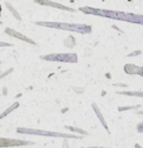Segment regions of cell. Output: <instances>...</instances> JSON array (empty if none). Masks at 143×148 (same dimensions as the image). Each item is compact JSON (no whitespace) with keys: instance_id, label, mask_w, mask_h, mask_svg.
<instances>
[{"instance_id":"obj_12","label":"cell","mask_w":143,"mask_h":148,"mask_svg":"<svg viewBox=\"0 0 143 148\" xmlns=\"http://www.w3.org/2000/svg\"><path fill=\"white\" fill-rule=\"evenodd\" d=\"M137 108H140V105H134V106H119L118 110L119 111H127V110H135Z\"/></svg>"},{"instance_id":"obj_6","label":"cell","mask_w":143,"mask_h":148,"mask_svg":"<svg viewBox=\"0 0 143 148\" xmlns=\"http://www.w3.org/2000/svg\"><path fill=\"white\" fill-rule=\"evenodd\" d=\"M5 32H6L7 35H9V36H13V37L18 38V39H21V40H24V42H27V43H29V44L36 45V42H33V40L30 39L29 37H27V36L20 34L18 31H16V30H14V29H12V28H6V29H5Z\"/></svg>"},{"instance_id":"obj_4","label":"cell","mask_w":143,"mask_h":148,"mask_svg":"<svg viewBox=\"0 0 143 148\" xmlns=\"http://www.w3.org/2000/svg\"><path fill=\"white\" fill-rule=\"evenodd\" d=\"M40 58L48 61H61V62H72V64H76L78 60L76 53H53V54L42 56Z\"/></svg>"},{"instance_id":"obj_9","label":"cell","mask_w":143,"mask_h":148,"mask_svg":"<svg viewBox=\"0 0 143 148\" xmlns=\"http://www.w3.org/2000/svg\"><path fill=\"white\" fill-rule=\"evenodd\" d=\"M5 5H6L7 9H8V10H10V13H12V14H13V15L18 20V21H21V20H22V18H21V15H20V14H18V12H17L13 6H12V3H9V2H5Z\"/></svg>"},{"instance_id":"obj_10","label":"cell","mask_w":143,"mask_h":148,"mask_svg":"<svg viewBox=\"0 0 143 148\" xmlns=\"http://www.w3.org/2000/svg\"><path fill=\"white\" fill-rule=\"evenodd\" d=\"M120 95L126 96H136V97H143V91H118Z\"/></svg>"},{"instance_id":"obj_8","label":"cell","mask_w":143,"mask_h":148,"mask_svg":"<svg viewBox=\"0 0 143 148\" xmlns=\"http://www.w3.org/2000/svg\"><path fill=\"white\" fill-rule=\"evenodd\" d=\"M92 109H93V111H95V113L97 114V117H98V119H99V121L101 123V125L104 126V128L107 131V133H110V130H108V126H107V124H106V121H105V118H104V116L101 114V112H100V110H99V108L96 105V103H92Z\"/></svg>"},{"instance_id":"obj_11","label":"cell","mask_w":143,"mask_h":148,"mask_svg":"<svg viewBox=\"0 0 143 148\" xmlns=\"http://www.w3.org/2000/svg\"><path fill=\"white\" fill-rule=\"evenodd\" d=\"M66 128H67V130H70V131H73V132H77V133H80V134H82V135H88V132H86V131H84V130H81V128H77V127L66 126Z\"/></svg>"},{"instance_id":"obj_5","label":"cell","mask_w":143,"mask_h":148,"mask_svg":"<svg viewBox=\"0 0 143 148\" xmlns=\"http://www.w3.org/2000/svg\"><path fill=\"white\" fill-rule=\"evenodd\" d=\"M33 2H36L37 5H40V6H47V7H52V8H57V9H61V10L72 12V13L76 12V9H74L72 7H68V6H65L62 3L51 1V0H33Z\"/></svg>"},{"instance_id":"obj_2","label":"cell","mask_w":143,"mask_h":148,"mask_svg":"<svg viewBox=\"0 0 143 148\" xmlns=\"http://www.w3.org/2000/svg\"><path fill=\"white\" fill-rule=\"evenodd\" d=\"M37 25L53 28V29H60V30H67L73 32H80V34H90L92 28L89 24L84 23H67V22H46V21H37L35 22Z\"/></svg>"},{"instance_id":"obj_7","label":"cell","mask_w":143,"mask_h":148,"mask_svg":"<svg viewBox=\"0 0 143 148\" xmlns=\"http://www.w3.org/2000/svg\"><path fill=\"white\" fill-rule=\"evenodd\" d=\"M123 71H125L127 74H129V75H133V74L143 75V67L136 66V65H133V64H127V65H125Z\"/></svg>"},{"instance_id":"obj_17","label":"cell","mask_w":143,"mask_h":148,"mask_svg":"<svg viewBox=\"0 0 143 148\" xmlns=\"http://www.w3.org/2000/svg\"><path fill=\"white\" fill-rule=\"evenodd\" d=\"M136 113H137V114H143V110H142V111H136Z\"/></svg>"},{"instance_id":"obj_15","label":"cell","mask_w":143,"mask_h":148,"mask_svg":"<svg viewBox=\"0 0 143 148\" xmlns=\"http://www.w3.org/2000/svg\"><path fill=\"white\" fill-rule=\"evenodd\" d=\"M0 46H12V44H9V43H5V42H0Z\"/></svg>"},{"instance_id":"obj_3","label":"cell","mask_w":143,"mask_h":148,"mask_svg":"<svg viewBox=\"0 0 143 148\" xmlns=\"http://www.w3.org/2000/svg\"><path fill=\"white\" fill-rule=\"evenodd\" d=\"M17 132L25 133V134H40L46 136H55V138H63V139H82V135L75 134H67V133H58V132H48V131H40V130H31V128H17Z\"/></svg>"},{"instance_id":"obj_13","label":"cell","mask_w":143,"mask_h":148,"mask_svg":"<svg viewBox=\"0 0 143 148\" xmlns=\"http://www.w3.org/2000/svg\"><path fill=\"white\" fill-rule=\"evenodd\" d=\"M136 130H137L140 133H143V121L137 124V126H136Z\"/></svg>"},{"instance_id":"obj_16","label":"cell","mask_w":143,"mask_h":148,"mask_svg":"<svg viewBox=\"0 0 143 148\" xmlns=\"http://www.w3.org/2000/svg\"><path fill=\"white\" fill-rule=\"evenodd\" d=\"M88 148H110V147H88Z\"/></svg>"},{"instance_id":"obj_14","label":"cell","mask_w":143,"mask_h":148,"mask_svg":"<svg viewBox=\"0 0 143 148\" xmlns=\"http://www.w3.org/2000/svg\"><path fill=\"white\" fill-rule=\"evenodd\" d=\"M136 54H141V51H136V52L129 53V54H128V57H134V56H136Z\"/></svg>"},{"instance_id":"obj_1","label":"cell","mask_w":143,"mask_h":148,"mask_svg":"<svg viewBox=\"0 0 143 148\" xmlns=\"http://www.w3.org/2000/svg\"><path fill=\"white\" fill-rule=\"evenodd\" d=\"M80 12L89 15H96L100 17H107L116 21H125L129 23L135 24H142L143 25V15L142 14H134V13H127L121 10H112V9H103V8H95V7H80Z\"/></svg>"}]
</instances>
